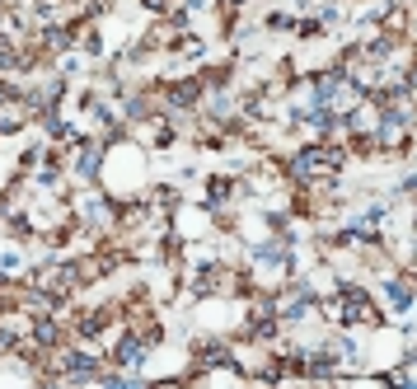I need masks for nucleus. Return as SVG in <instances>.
I'll return each mask as SVG.
<instances>
[{"label":"nucleus","instance_id":"1","mask_svg":"<svg viewBox=\"0 0 417 389\" xmlns=\"http://www.w3.org/2000/svg\"><path fill=\"white\" fill-rule=\"evenodd\" d=\"M76 169H80V179H94V174H99V151H84V155L76 159Z\"/></svg>","mask_w":417,"mask_h":389},{"label":"nucleus","instance_id":"2","mask_svg":"<svg viewBox=\"0 0 417 389\" xmlns=\"http://www.w3.org/2000/svg\"><path fill=\"white\" fill-rule=\"evenodd\" d=\"M146 10H155V14H164V0H141Z\"/></svg>","mask_w":417,"mask_h":389},{"label":"nucleus","instance_id":"3","mask_svg":"<svg viewBox=\"0 0 417 389\" xmlns=\"http://www.w3.org/2000/svg\"><path fill=\"white\" fill-rule=\"evenodd\" d=\"M225 5H244V0H225Z\"/></svg>","mask_w":417,"mask_h":389}]
</instances>
